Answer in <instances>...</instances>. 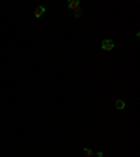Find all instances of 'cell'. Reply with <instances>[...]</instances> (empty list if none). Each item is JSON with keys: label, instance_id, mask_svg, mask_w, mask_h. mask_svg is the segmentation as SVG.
I'll list each match as a JSON object with an SVG mask.
<instances>
[{"label": "cell", "instance_id": "7a4b0ae2", "mask_svg": "<svg viewBox=\"0 0 140 157\" xmlns=\"http://www.w3.org/2000/svg\"><path fill=\"white\" fill-rule=\"evenodd\" d=\"M78 6H80V2L78 0H70L67 3V7L70 10H76V9H78Z\"/></svg>", "mask_w": 140, "mask_h": 157}, {"label": "cell", "instance_id": "3957f363", "mask_svg": "<svg viewBox=\"0 0 140 157\" xmlns=\"http://www.w3.org/2000/svg\"><path fill=\"white\" fill-rule=\"evenodd\" d=\"M44 13H45V7H42V6H38V7H36V9H35V13H34V14H35V17H36V18H39V17L42 16Z\"/></svg>", "mask_w": 140, "mask_h": 157}, {"label": "cell", "instance_id": "6da1fadb", "mask_svg": "<svg viewBox=\"0 0 140 157\" xmlns=\"http://www.w3.org/2000/svg\"><path fill=\"white\" fill-rule=\"evenodd\" d=\"M101 46H102L104 51H112L115 45H114V41H112V39H104L102 44H101Z\"/></svg>", "mask_w": 140, "mask_h": 157}, {"label": "cell", "instance_id": "277c9868", "mask_svg": "<svg viewBox=\"0 0 140 157\" xmlns=\"http://www.w3.org/2000/svg\"><path fill=\"white\" fill-rule=\"evenodd\" d=\"M115 108H116V109H119V111H121V109H123V108H125V101H122V100H116V102H115Z\"/></svg>", "mask_w": 140, "mask_h": 157}, {"label": "cell", "instance_id": "8992f818", "mask_svg": "<svg viewBox=\"0 0 140 157\" xmlns=\"http://www.w3.org/2000/svg\"><path fill=\"white\" fill-rule=\"evenodd\" d=\"M80 16H81V9H76L74 10V17L76 18H78Z\"/></svg>", "mask_w": 140, "mask_h": 157}, {"label": "cell", "instance_id": "5b68a950", "mask_svg": "<svg viewBox=\"0 0 140 157\" xmlns=\"http://www.w3.org/2000/svg\"><path fill=\"white\" fill-rule=\"evenodd\" d=\"M83 153H84V156H87V157H93V156H94V151L90 150V149H87V147H85V149H83Z\"/></svg>", "mask_w": 140, "mask_h": 157}]
</instances>
